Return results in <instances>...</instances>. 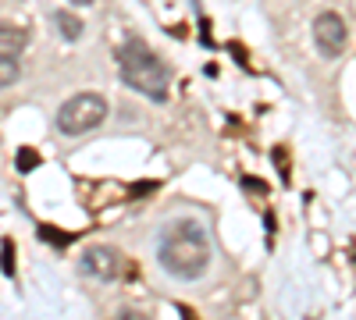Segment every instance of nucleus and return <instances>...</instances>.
<instances>
[{
  "label": "nucleus",
  "instance_id": "1a4fd4ad",
  "mask_svg": "<svg viewBox=\"0 0 356 320\" xmlns=\"http://www.w3.org/2000/svg\"><path fill=\"white\" fill-rule=\"evenodd\" d=\"M18 75H22V68H18L15 57H0V90L15 85V82H18Z\"/></svg>",
  "mask_w": 356,
  "mask_h": 320
},
{
  "label": "nucleus",
  "instance_id": "39448f33",
  "mask_svg": "<svg viewBox=\"0 0 356 320\" xmlns=\"http://www.w3.org/2000/svg\"><path fill=\"white\" fill-rule=\"evenodd\" d=\"M314 43L321 50V57H339L349 43V28L342 22V15L335 11H321L314 18Z\"/></svg>",
  "mask_w": 356,
  "mask_h": 320
},
{
  "label": "nucleus",
  "instance_id": "7ed1b4c3",
  "mask_svg": "<svg viewBox=\"0 0 356 320\" xmlns=\"http://www.w3.org/2000/svg\"><path fill=\"white\" fill-rule=\"evenodd\" d=\"M104 118H107V100L100 93H75L57 110V128L65 135H86V132L100 128Z\"/></svg>",
  "mask_w": 356,
  "mask_h": 320
},
{
  "label": "nucleus",
  "instance_id": "9d476101",
  "mask_svg": "<svg viewBox=\"0 0 356 320\" xmlns=\"http://www.w3.org/2000/svg\"><path fill=\"white\" fill-rule=\"evenodd\" d=\"M0 271H4L8 278H15V246H11V239L0 242Z\"/></svg>",
  "mask_w": 356,
  "mask_h": 320
},
{
  "label": "nucleus",
  "instance_id": "f03ea898",
  "mask_svg": "<svg viewBox=\"0 0 356 320\" xmlns=\"http://www.w3.org/2000/svg\"><path fill=\"white\" fill-rule=\"evenodd\" d=\"M118 65H122V78L129 90H136L139 96L146 100H168V90H171V68L161 61V57L146 47L139 36H132L125 47H122V57H118Z\"/></svg>",
  "mask_w": 356,
  "mask_h": 320
},
{
  "label": "nucleus",
  "instance_id": "f8f14e48",
  "mask_svg": "<svg viewBox=\"0 0 356 320\" xmlns=\"http://www.w3.org/2000/svg\"><path fill=\"white\" fill-rule=\"evenodd\" d=\"M68 4H93V0H68Z\"/></svg>",
  "mask_w": 356,
  "mask_h": 320
},
{
  "label": "nucleus",
  "instance_id": "9b49d317",
  "mask_svg": "<svg viewBox=\"0 0 356 320\" xmlns=\"http://www.w3.org/2000/svg\"><path fill=\"white\" fill-rule=\"evenodd\" d=\"M36 164H40V153H36V150H29V146L18 150V171H22V174H29Z\"/></svg>",
  "mask_w": 356,
  "mask_h": 320
},
{
  "label": "nucleus",
  "instance_id": "423d86ee",
  "mask_svg": "<svg viewBox=\"0 0 356 320\" xmlns=\"http://www.w3.org/2000/svg\"><path fill=\"white\" fill-rule=\"evenodd\" d=\"M25 47H29V33L25 28H18V25H0V57H18L25 53Z\"/></svg>",
  "mask_w": 356,
  "mask_h": 320
},
{
  "label": "nucleus",
  "instance_id": "f257e3e1",
  "mask_svg": "<svg viewBox=\"0 0 356 320\" xmlns=\"http://www.w3.org/2000/svg\"><path fill=\"white\" fill-rule=\"evenodd\" d=\"M157 264L178 281L203 278L207 267H211V235H207V228L193 217L171 221L157 239Z\"/></svg>",
  "mask_w": 356,
  "mask_h": 320
},
{
  "label": "nucleus",
  "instance_id": "0eeeda50",
  "mask_svg": "<svg viewBox=\"0 0 356 320\" xmlns=\"http://www.w3.org/2000/svg\"><path fill=\"white\" fill-rule=\"evenodd\" d=\"M54 22H57V28H61V36H65V40H79V36H82V28H86L82 18H75L72 11H57Z\"/></svg>",
  "mask_w": 356,
  "mask_h": 320
},
{
  "label": "nucleus",
  "instance_id": "20e7f679",
  "mask_svg": "<svg viewBox=\"0 0 356 320\" xmlns=\"http://www.w3.org/2000/svg\"><path fill=\"white\" fill-rule=\"evenodd\" d=\"M79 271L93 281H118L125 274V256L114 246H89L79 256Z\"/></svg>",
  "mask_w": 356,
  "mask_h": 320
},
{
  "label": "nucleus",
  "instance_id": "6e6552de",
  "mask_svg": "<svg viewBox=\"0 0 356 320\" xmlns=\"http://www.w3.org/2000/svg\"><path fill=\"white\" fill-rule=\"evenodd\" d=\"M40 242H50V246H57V249H65L72 239H75V231H61V228H54V224H40Z\"/></svg>",
  "mask_w": 356,
  "mask_h": 320
}]
</instances>
